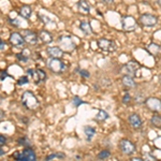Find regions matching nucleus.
I'll use <instances>...</instances> for the list:
<instances>
[{
	"label": "nucleus",
	"mask_w": 161,
	"mask_h": 161,
	"mask_svg": "<svg viewBox=\"0 0 161 161\" xmlns=\"http://www.w3.org/2000/svg\"><path fill=\"white\" fill-rule=\"evenodd\" d=\"M119 146H120L121 152H123L125 155L130 156L132 154H134V152H136V145L131 141H129V140H126V139L121 140L120 143H119Z\"/></svg>",
	"instance_id": "7"
},
{
	"label": "nucleus",
	"mask_w": 161,
	"mask_h": 161,
	"mask_svg": "<svg viewBox=\"0 0 161 161\" xmlns=\"http://www.w3.org/2000/svg\"><path fill=\"white\" fill-rule=\"evenodd\" d=\"M123 27L126 31H132L136 28V20L132 16H125L123 19Z\"/></svg>",
	"instance_id": "10"
},
{
	"label": "nucleus",
	"mask_w": 161,
	"mask_h": 161,
	"mask_svg": "<svg viewBox=\"0 0 161 161\" xmlns=\"http://www.w3.org/2000/svg\"><path fill=\"white\" fill-rule=\"evenodd\" d=\"M2 100H3V98H2L1 96H0V104H1V103H2Z\"/></svg>",
	"instance_id": "39"
},
{
	"label": "nucleus",
	"mask_w": 161,
	"mask_h": 161,
	"mask_svg": "<svg viewBox=\"0 0 161 161\" xmlns=\"http://www.w3.org/2000/svg\"><path fill=\"white\" fill-rule=\"evenodd\" d=\"M66 157V155L62 154V153H54V154H51L46 157V160L50 161V160H60V159H64Z\"/></svg>",
	"instance_id": "23"
},
{
	"label": "nucleus",
	"mask_w": 161,
	"mask_h": 161,
	"mask_svg": "<svg viewBox=\"0 0 161 161\" xmlns=\"http://www.w3.org/2000/svg\"><path fill=\"white\" fill-rule=\"evenodd\" d=\"M108 118V114L103 110H99V113H98V115L96 116V119H97L98 121L106 120Z\"/></svg>",
	"instance_id": "24"
},
{
	"label": "nucleus",
	"mask_w": 161,
	"mask_h": 161,
	"mask_svg": "<svg viewBox=\"0 0 161 161\" xmlns=\"http://www.w3.org/2000/svg\"><path fill=\"white\" fill-rule=\"evenodd\" d=\"M8 76H9V74H8L6 71H2L1 73H0V80H3Z\"/></svg>",
	"instance_id": "33"
},
{
	"label": "nucleus",
	"mask_w": 161,
	"mask_h": 161,
	"mask_svg": "<svg viewBox=\"0 0 161 161\" xmlns=\"http://www.w3.org/2000/svg\"><path fill=\"white\" fill-rule=\"evenodd\" d=\"M98 46H99V48H101L103 52H108V53H111V52H114L116 50V44L114 41L112 40H108V39H100V40H98Z\"/></svg>",
	"instance_id": "6"
},
{
	"label": "nucleus",
	"mask_w": 161,
	"mask_h": 161,
	"mask_svg": "<svg viewBox=\"0 0 161 161\" xmlns=\"http://www.w3.org/2000/svg\"><path fill=\"white\" fill-rule=\"evenodd\" d=\"M19 143L20 145H23V146H25V147H29L30 146V142H29V140H28L27 137H20V139L19 140Z\"/></svg>",
	"instance_id": "25"
},
{
	"label": "nucleus",
	"mask_w": 161,
	"mask_h": 161,
	"mask_svg": "<svg viewBox=\"0 0 161 161\" xmlns=\"http://www.w3.org/2000/svg\"><path fill=\"white\" fill-rule=\"evenodd\" d=\"M72 103L74 104V106H80V104H83V103H85V102L82 99H80V97L75 96V97H73V99H72Z\"/></svg>",
	"instance_id": "26"
},
{
	"label": "nucleus",
	"mask_w": 161,
	"mask_h": 161,
	"mask_svg": "<svg viewBox=\"0 0 161 161\" xmlns=\"http://www.w3.org/2000/svg\"><path fill=\"white\" fill-rule=\"evenodd\" d=\"M3 155H4L3 149H1V148H0V156H3Z\"/></svg>",
	"instance_id": "38"
},
{
	"label": "nucleus",
	"mask_w": 161,
	"mask_h": 161,
	"mask_svg": "<svg viewBox=\"0 0 161 161\" xmlns=\"http://www.w3.org/2000/svg\"><path fill=\"white\" fill-rule=\"evenodd\" d=\"M10 42L15 46H19V45H22V44H24L25 40H24V37H23L20 33L13 32L12 35L10 36Z\"/></svg>",
	"instance_id": "14"
},
{
	"label": "nucleus",
	"mask_w": 161,
	"mask_h": 161,
	"mask_svg": "<svg viewBox=\"0 0 161 161\" xmlns=\"http://www.w3.org/2000/svg\"><path fill=\"white\" fill-rule=\"evenodd\" d=\"M16 58L19 59V60H22V61H27V60H28V57H27V56L22 55V54H17V55H16Z\"/></svg>",
	"instance_id": "31"
},
{
	"label": "nucleus",
	"mask_w": 161,
	"mask_h": 161,
	"mask_svg": "<svg viewBox=\"0 0 161 161\" xmlns=\"http://www.w3.org/2000/svg\"><path fill=\"white\" fill-rule=\"evenodd\" d=\"M19 14L22 15L23 17H25V19H29V17L31 16V8L29 6L22 7L20 8Z\"/></svg>",
	"instance_id": "21"
},
{
	"label": "nucleus",
	"mask_w": 161,
	"mask_h": 161,
	"mask_svg": "<svg viewBox=\"0 0 161 161\" xmlns=\"http://www.w3.org/2000/svg\"><path fill=\"white\" fill-rule=\"evenodd\" d=\"M129 124L131 125L132 128L134 129H140L142 127V119L137 114L133 113L129 116Z\"/></svg>",
	"instance_id": "13"
},
{
	"label": "nucleus",
	"mask_w": 161,
	"mask_h": 161,
	"mask_svg": "<svg viewBox=\"0 0 161 161\" xmlns=\"http://www.w3.org/2000/svg\"><path fill=\"white\" fill-rule=\"evenodd\" d=\"M59 45H60V48L62 51L66 52H72L75 47L74 41L72 40L71 37H68V36L59 38Z\"/></svg>",
	"instance_id": "5"
},
{
	"label": "nucleus",
	"mask_w": 161,
	"mask_h": 161,
	"mask_svg": "<svg viewBox=\"0 0 161 161\" xmlns=\"http://www.w3.org/2000/svg\"><path fill=\"white\" fill-rule=\"evenodd\" d=\"M6 143H7L6 136H1V134H0V146H3Z\"/></svg>",
	"instance_id": "32"
},
{
	"label": "nucleus",
	"mask_w": 161,
	"mask_h": 161,
	"mask_svg": "<svg viewBox=\"0 0 161 161\" xmlns=\"http://www.w3.org/2000/svg\"><path fill=\"white\" fill-rule=\"evenodd\" d=\"M4 46H6V44H4L3 41H2L1 39H0V50H3Z\"/></svg>",
	"instance_id": "35"
},
{
	"label": "nucleus",
	"mask_w": 161,
	"mask_h": 161,
	"mask_svg": "<svg viewBox=\"0 0 161 161\" xmlns=\"http://www.w3.org/2000/svg\"><path fill=\"white\" fill-rule=\"evenodd\" d=\"M84 132H85V136H86L87 141H92V139L95 136L96 134V130L90 126H86L84 128Z\"/></svg>",
	"instance_id": "19"
},
{
	"label": "nucleus",
	"mask_w": 161,
	"mask_h": 161,
	"mask_svg": "<svg viewBox=\"0 0 161 161\" xmlns=\"http://www.w3.org/2000/svg\"><path fill=\"white\" fill-rule=\"evenodd\" d=\"M39 38H40V40L45 44H48L53 41V37H52V35L46 30H41L40 33H39Z\"/></svg>",
	"instance_id": "16"
},
{
	"label": "nucleus",
	"mask_w": 161,
	"mask_h": 161,
	"mask_svg": "<svg viewBox=\"0 0 161 161\" xmlns=\"http://www.w3.org/2000/svg\"><path fill=\"white\" fill-rule=\"evenodd\" d=\"M143 158H132V161H143Z\"/></svg>",
	"instance_id": "36"
},
{
	"label": "nucleus",
	"mask_w": 161,
	"mask_h": 161,
	"mask_svg": "<svg viewBox=\"0 0 161 161\" xmlns=\"http://www.w3.org/2000/svg\"><path fill=\"white\" fill-rule=\"evenodd\" d=\"M139 69H140L139 62L131 60L127 64H125V67L123 68V71L125 72V74H128V75H130V76H134V75H136V72Z\"/></svg>",
	"instance_id": "8"
},
{
	"label": "nucleus",
	"mask_w": 161,
	"mask_h": 161,
	"mask_svg": "<svg viewBox=\"0 0 161 161\" xmlns=\"http://www.w3.org/2000/svg\"><path fill=\"white\" fill-rule=\"evenodd\" d=\"M27 72L30 75H32V76H33V80H35L37 84H38V83H40V82H42V80H44L46 79V73L43 71L42 69H37V70L29 69Z\"/></svg>",
	"instance_id": "11"
},
{
	"label": "nucleus",
	"mask_w": 161,
	"mask_h": 161,
	"mask_svg": "<svg viewBox=\"0 0 161 161\" xmlns=\"http://www.w3.org/2000/svg\"><path fill=\"white\" fill-rule=\"evenodd\" d=\"M47 54L53 58H60L64 56V51L58 46H52V47L47 48Z\"/></svg>",
	"instance_id": "15"
},
{
	"label": "nucleus",
	"mask_w": 161,
	"mask_h": 161,
	"mask_svg": "<svg viewBox=\"0 0 161 161\" xmlns=\"http://www.w3.org/2000/svg\"><path fill=\"white\" fill-rule=\"evenodd\" d=\"M103 1H104L105 3H108V4H110V3H112V2L114 1V0H103Z\"/></svg>",
	"instance_id": "37"
},
{
	"label": "nucleus",
	"mask_w": 161,
	"mask_h": 161,
	"mask_svg": "<svg viewBox=\"0 0 161 161\" xmlns=\"http://www.w3.org/2000/svg\"><path fill=\"white\" fill-rule=\"evenodd\" d=\"M121 80H123V84L125 85L126 87H129V88H133L136 87V82H134L133 77L130 76V75L128 74H125L123 76V79H121Z\"/></svg>",
	"instance_id": "17"
},
{
	"label": "nucleus",
	"mask_w": 161,
	"mask_h": 161,
	"mask_svg": "<svg viewBox=\"0 0 161 161\" xmlns=\"http://www.w3.org/2000/svg\"><path fill=\"white\" fill-rule=\"evenodd\" d=\"M47 66L54 73H61L66 70L67 66L60 58H51L47 62Z\"/></svg>",
	"instance_id": "2"
},
{
	"label": "nucleus",
	"mask_w": 161,
	"mask_h": 161,
	"mask_svg": "<svg viewBox=\"0 0 161 161\" xmlns=\"http://www.w3.org/2000/svg\"><path fill=\"white\" fill-rule=\"evenodd\" d=\"M77 6H79V11L80 13H83V14H88V13H89L90 7L86 0H80Z\"/></svg>",
	"instance_id": "18"
},
{
	"label": "nucleus",
	"mask_w": 161,
	"mask_h": 161,
	"mask_svg": "<svg viewBox=\"0 0 161 161\" xmlns=\"http://www.w3.org/2000/svg\"><path fill=\"white\" fill-rule=\"evenodd\" d=\"M150 123L156 128H161V115H158V114L153 115V117L150 118Z\"/></svg>",
	"instance_id": "22"
},
{
	"label": "nucleus",
	"mask_w": 161,
	"mask_h": 161,
	"mask_svg": "<svg viewBox=\"0 0 161 161\" xmlns=\"http://www.w3.org/2000/svg\"><path fill=\"white\" fill-rule=\"evenodd\" d=\"M110 152L108 150H102V152H100L99 154H98V158L99 159H105V158H108L110 157Z\"/></svg>",
	"instance_id": "27"
},
{
	"label": "nucleus",
	"mask_w": 161,
	"mask_h": 161,
	"mask_svg": "<svg viewBox=\"0 0 161 161\" xmlns=\"http://www.w3.org/2000/svg\"><path fill=\"white\" fill-rule=\"evenodd\" d=\"M130 100H131L130 95H129V93H126V95L124 96V98H123V102L125 103V104H127V103L130 102Z\"/></svg>",
	"instance_id": "29"
},
{
	"label": "nucleus",
	"mask_w": 161,
	"mask_h": 161,
	"mask_svg": "<svg viewBox=\"0 0 161 161\" xmlns=\"http://www.w3.org/2000/svg\"><path fill=\"white\" fill-rule=\"evenodd\" d=\"M80 28L82 29L83 32L85 33V35H90V33L92 32V26H90V24L88 22H86V20H84V22H82L80 23Z\"/></svg>",
	"instance_id": "20"
},
{
	"label": "nucleus",
	"mask_w": 161,
	"mask_h": 161,
	"mask_svg": "<svg viewBox=\"0 0 161 161\" xmlns=\"http://www.w3.org/2000/svg\"><path fill=\"white\" fill-rule=\"evenodd\" d=\"M80 74L82 75L83 77H86V79H88V77L90 76L89 72L86 71V70H80Z\"/></svg>",
	"instance_id": "30"
},
{
	"label": "nucleus",
	"mask_w": 161,
	"mask_h": 161,
	"mask_svg": "<svg viewBox=\"0 0 161 161\" xmlns=\"http://www.w3.org/2000/svg\"><path fill=\"white\" fill-rule=\"evenodd\" d=\"M13 157L15 158L16 160H20V161H35L37 159V156H36V153L33 152L31 148H26L25 150L20 153H16V154L13 155Z\"/></svg>",
	"instance_id": "3"
},
{
	"label": "nucleus",
	"mask_w": 161,
	"mask_h": 161,
	"mask_svg": "<svg viewBox=\"0 0 161 161\" xmlns=\"http://www.w3.org/2000/svg\"><path fill=\"white\" fill-rule=\"evenodd\" d=\"M22 103L28 110H36L39 106V101L31 92H25L22 96Z\"/></svg>",
	"instance_id": "1"
},
{
	"label": "nucleus",
	"mask_w": 161,
	"mask_h": 161,
	"mask_svg": "<svg viewBox=\"0 0 161 161\" xmlns=\"http://www.w3.org/2000/svg\"><path fill=\"white\" fill-rule=\"evenodd\" d=\"M145 104L150 111L154 112H160L161 111V100L157 99V98H148L144 101Z\"/></svg>",
	"instance_id": "9"
},
{
	"label": "nucleus",
	"mask_w": 161,
	"mask_h": 161,
	"mask_svg": "<svg viewBox=\"0 0 161 161\" xmlns=\"http://www.w3.org/2000/svg\"><path fill=\"white\" fill-rule=\"evenodd\" d=\"M24 40L30 45H36L38 43V36L31 30H25L24 31Z\"/></svg>",
	"instance_id": "12"
},
{
	"label": "nucleus",
	"mask_w": 161,
	"mask_h": 161,
	"mask_svg": "<svg viewBox=\"0 0 161 161\" xmlns=\"http://www.w3.org/2000/svg\"><path fill=\"white\" fill-rule=\"evenodd\" d=\"M28 83V77L27 76H22L20 79L17 80V84L19 85H25Z\"/></svg>",
	"instance_id": "28"
},
{
	"label": "nucleus",
	"mask_w": 161,
	"mask_h": 161,
	"mask_svg": "<svg viewBox=\"0 0 161 161\" xmlns=\"http://www.w3.org/2000/svg\"><path fill=\"white\" fill-rule=\"evenodd\" d=\"M139 22L141 23L143 26H145V27H153V26L157 25L158 19L155 15L149 14V13H145V14H142L141 16H140Z\"/></svg>",
	"instance_id": "4"
},
{
	"label": "nucleus",
	"mask_w": 161,
	"mask_h": 161,
	"mask_svg": "<svg viewBox=\"0 0 161 161\" xmlns=\"http://www.w3.org/2000/svg\"><path fill=\"white\" fill-rule=\"evenodd\" d=\"M3 118H4V112L2 110H0V121L3 120Z\"/></svg>",
	"instance_id": "34"
}]
</instances>
